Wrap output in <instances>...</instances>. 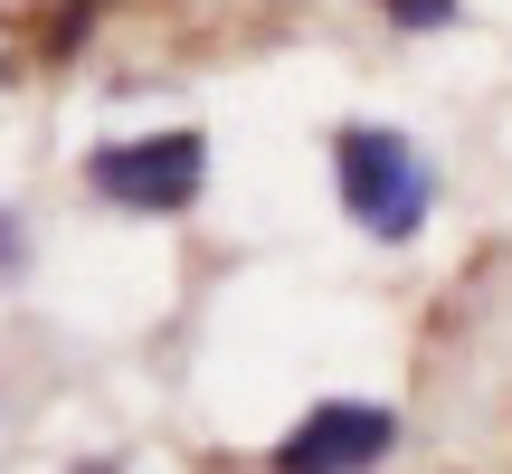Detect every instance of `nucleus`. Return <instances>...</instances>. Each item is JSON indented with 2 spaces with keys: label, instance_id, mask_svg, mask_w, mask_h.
Returning a JSON list of instances; mask_svg holds the SVG:
<instances>
[{
  "label": "nucleus",
  "instance_id": "f03ea898",
  "mask_svg": "<svg viewBox=\"0 0 512 474\" xmlns=\"http://www.w3.org/2000/svg\"><path fill=\"white\" fill-rule=\"evenodd\" d=\"M86 181H95V200H114V209H190L200 200V181H209V152H200V133H152V143H105L86 162Z\"/></svg>",
  "mask_w": 512,
  "mask_h": 474
},
{
  "label": "nucleus",
  "instance_id": "7ed1b4c3",
  "mask_svg": "<svg viewBox=\"0 0 512 474\" xmlns=\"http://www.w3.org/2000/svg\"><path fill=\"white\" fill-rule=\"evenodd\" d=\"M399 446V418L389 408H361V399H332L275 446V474H370Z\"/></svg>",
  "mask_w": 512,
  "mask_h": 474
},
{
  "label": "nucleus",
  "instance_id": "20e7f679",
  "mask_svg": "<svg viewBox=\"0 0 512 474\" xmlns=\"http://www.w3.org/2000/svg\"><path fill=\"white\" fill-rule=\"evenodd\" d=\"M389 19H399V29H446V19H456V0H380Z\"/></svg>",
  "mask_w": 512,
  "mask_h": 474
},
{
  "label": "nucleus",
  "instance_id": "f257e3e1",
  "mask_svg": "<svg viewBox=\"0 0 512 474\" xmlns=\"http://www.w3.org/2000/svg\"><path fill=\"white\" fill-rule=\"evenodd\" d=\"M332 171H342V209H351L370 237H418L427 200H437L427 162L399 143V133H370V124H351L342 143H332Z\"/></svg>",
  "mask_w": 512,
  "mask_h": 474
}]
</instances>
